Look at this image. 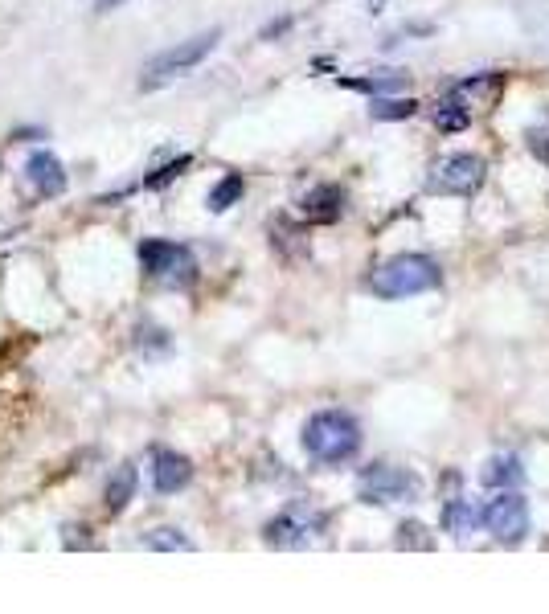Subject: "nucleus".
<instances>
[{
    "instance_id": "obj_21",
    "label": "nucleus",
    "mask_w": 549,
    "mask_h": 614,
    "mask_svg": "<svg viewBox=\"0 0 549 614\" xmlns=\"http://www.w3.org/2000/svg\"><path fill=\"white\" fill-rule=\"evenodd\" d=\"M398 533H402V537H398V545H402V549H410V545H418V549H431V537H427V529H422L418 520H406Z\"/></svg>"
},
{
    "instance_id": "obj_7",
    "label": "nucleus",
    "mask_w": 549,
    "mask_h": 614,
    "mask_svg": "<svg viewBox=\"0 0 549 614\" xmlns=\"http://www.w3.org/2000/svg\"><path fill=\"white\" fill-rule=\"evenodd\" d=\"M324 529V516L308 504H291L283 508L271 524H267V545L275 549H304L308 541H316Z\"/></svg>"
},
{
    "instance_id": "obj_14",
    "label": "nucleus",
    "mask_w": 549,
    "mask_h": 614,
    "mask_svg": "<svg viewBox=\"0 0 549 614\" xmlns=\"http://www.w3.org/2000/svg\"><path fill=\"white\" fill-rule=\"evenodd\" d=\"M476 520H480V512L468 500H447V508H443V529L451 537H468L476 529Z\"/></svg>"
},
{
    "instance_id": "obj_12",
    "label": "nucleus",
    "mask_w": 549,
    "mask_h": 614,
    "mask_svg": "<svg viewBox=\"0 0 549 614\" xmlns=\"http://www.w3.org/2000/svg\"><path fill=\"white\" fill-rule=\"evenodd\" d=\"M136 484H140V475H136V467H132V463L115 467V475L107 479V492H103V504H107V512H111V516H119L123 508H128V500L136 496Z\"/></svg>"
},
{
    "instance_id": "obj_18",
    "label": "nucleus",
    "mask_w": 549,
    "mask_h": 614,
    "mask_svg": "<svg viewBox=\"0 0 549 614\" xmlns=\"http://www.w3.org/2000/svg\"><path fill=\"white\" fill-rule=\"evenodd\" d=\"M144 549H156V553H185V549H193V545H189V537H185L181 529H152V533H144Z\"/></svg>"
},
{
    "instance_id": "obj_4",
    "label": "nucleus",
    "mask_w": 549,
    "mask_h": 614,
    "mask_svg": "<svg viewBox=\"0 0 549 614\" xmlns=\"http://www.w3.org/2000/svg\"><path fill=\"white\" fill-rule=\"evenodd\" d=\"M357 492L365 504H402L422 492V479L406 467H394V463H373L361 471Z\"/></svg>"
},
{
    "instance_id": "obj_10",
    "label": "nucleus",
    "mask_w": 549,
    "mask_h": 614,
    "mask_svg": "<svg viewBox=\"0 0 549 614\" xmlns=\"http://www.w3.org/2000/svg\"><path fill=\"white\" fill-rule=\"evenodd\" d=\"M25 177L29 185L41 193V197H58L66 193V172H62V160L54 152H33L25 160Z\"/></svg>"
},
{
    "instance_id": "obj_3",
    "label": "nucleus",
    "mask_w": 549,
    "mask_h": 614,
    "mask_svg": "<svg viewBox=\"0 0 549 614\" xmlns=\"http://www.w3.org/2000/svg\"><path fill=\"white\" fill-rule=\"evenodd\" d=\"M439 283H443V271L427 254H398V258L386 262V267H377V275H373V291L382 299L422 295V291H435Z\"/></svg>"
},
{
    "instance_id": "obj_20",
    "label": "nucleus",
    "mask_w": 549,
    "mask_h": 614,
    "mask_svg": "<svg viewBox=\"0 0 549 614\" xmlns=\"http://www.w3.org/2000/svg\"><path fill=\"white\" fill-rule=\"evenodd\" d=\"M189 164H193V156H177V160H173V164H164V168H160V172H156V177H148V181H144V185H148V189H164V185H168V181H177V177H181V172H185V168H189Z\"/></svg>"
},
{
    "instance_id": "obj_1",
    "label": "nucleus",
    "mask_w": 549,
    "mask_h": 614,
    "mask_svg": "<svg viewBox=\"0 0 549 614\" xmlns=\"http://www.w3.org/2000/svg\"><path fill=\"white\" fill-rule=\"evenodd\" d=\"M357 447H361V426L345 410H320L304 426V451L316 463H328V467L349 463L357 455Z\"/></svg>"
},
{
    "instance_id": "obj_15",
    "label": "nucleus",
    "mask_w": 549,
    "mask_h": 614,
    "mask_svg": "<svg viewBox=\"0 0 549 614\" xmlns=\"http://www.w3.org/2000/svg\"><path fill=\"white\" fill-rule=\"evenodd\" d=\"M435 123L443 127V131H463L472 123V107L463 103V95L459 91H451L443 103H439V111H435Z\"/></svg>"
},
{
    "instance_id": "obj_16",
    "label": "nucleus",
    "mask_w": 549,
    "mask_h": 614,
    "mask_svg": "<svg viewBox=\"0 0 549 614\" xmlns=\"http://www.w3.org/2000/svg\"><path fill=\"white\" fill-rule=\"evenodd\" d=\"M341 86L369 91V95H390V91H402V86H406V74L402 70H382V74H373V78H341Z\"/></svg>"
},
{
    "instance_id": "obj_9",
    "label": "nucleus",
    "mask_w": 549,
    "mask_h": 614,
    "mask_svg": "<svg viewBox=\"0 0 549 614\" xmlns=\"http://www.w3.org/2000/svg\"><path fill=\"white\" fill-rule=\"evenodd\" d=\"M189 479H193V463L177 451H156L152 459V484L160 496H173L181 488H189Z\"/></svg>"
},
{
    "instance_id": "obj_5",
    "label": "nucleus",
    "mask_w": 549,
    "mask_h": 614,
    "mask_svg": "<svg viewBox=\"0 0 549 614\" xmlns=\"http://www.w3.org/2000/svg\"><path fill=\"white\" fill-rule=\"evenodd\" d=\"M484 177H488V164H484L480 156L455 152V156H447V160L435 164L431 189H435V193H447V197H472V193H480Z\"/></svg>"
},
{
    "instance_id": "obj_2",
    "label": "nucleus",
    "mask_w": 549,
    "mask_h": 614,
    "mask_svg": "<svg viewBox=\"0 0 549 614\" xmlns=\"http://www.w3.org/2000/svg\"><path fill=\"white\" fill-rule=\"evenodd\" d=\"M218 41H222V33L209 29V33H197V37H189V41H177L173 50L156 54V58L140 70V91H160V86H168V82H177V78L193 74L209 54H214Z\"/></svg>"
},
{
    "instance_id": "obj_22",
    "label": "nucleus",
    "mask_w": 549,
    "mask_h": 614,
    "mask_svg": "<svg viewBox=\"0 0 549 614\" xmlns=\"http://www.w3.org/2000/svg\"><path fill=\"white\" fill-rule=\"evenodd\" d=\"M119 5H123V0H95L99 13H111V9H119Z\"/></svg>"
},
{
    "instance_id": "obj_11",
    "label": "nucleus",
    "mask_w": 549,
    "mask_h": 614,
    "mask_svg": "<svg viewBox=\"0 0 549 614\" xmlns=\"http://www.w3.org/2000/svg\"><path fill=\"white\" fill-rule=\"evenodd\" d=\"M345 213V193L336 189V185H316L308 197H304V217L316 226H328L336 222V217Z\"/></svg>"
},
{
    "instance_id": "obj_13",
    "label": "nucleus",
    "mask_w": 549,
    "mask_h": 614,
    "mask_svg": "<svg viewBox=\"0 0 549 614\" xmlns=\"http://www.w3.org/2000/svg\"><path fill=\"white\" fill-rule=\"evenodd\" d=\"M521 479H525V467H521L517 455H492L488 467L480 471V484L484 488H517Z\"/></svg>"
},
{
    "instance_id": "obj_23",
    "label": "nucleus",
    "mask_w": 549,
    "mask_h": 614,
    "mask_svg": "<svg viewBox=\"0 0 549 614\" xmlns=\"http://www.w3.org/2000/svg\"><path fill=\"white\" fill-rule=\"evenodd\" d=\"M533 148H537V156H541V160H545V164H549V136H545V144H541V140H537V144H533Z\"/></svg>"
},
{
    "instance_id": "obj_17",
    "label": "nucleus",
    "mask_w": 549,
    "mask_h": 614,
    "mask_svg": "<svg viewBox=\"0 0 549 614\" xmlns=\"http://www.w3.org/2000/svg\"><path fill=\"white\" fill-rule=\"evenodd\" d=\"M242 193H246V181L238 177V172H230V177H222L214 189H209V209H214V213H226L230 205H238L242 201Z\"/></svg>"
},
{
    "instance_id": "obj_8",
    "label": "nucleus",
    "mask_w": 549,
    "mask_h": 614,
    "mask_svg": "<svg viewBox=\"0 0 549 614\" xmlns=\"http://www.w3.org/2000/svg\"><path fill=\"white\" fill-rule=\"evenodd\" d=\"M140 267L152 279H168V283H189L193 279V254L177 242H164V238H148L140 242Z\"/></svg>"
},
{
    "instance_id": "obj_19",
    "label": "nucleus",
    "mask_w": 549,
    "mask_h": 614,
    "mask_svg": "<svg viewBox=\"0 0 549 614\" xmlns=\"http://www.w3.org/2000/svg\"><path fill=\"white\" fill-rule=\"evenodd\" d=\"M418 111V103L414 99H386V95H377L373 99V107H369V115L373 119H410Z\"/></svg>"
},
{
    "instance_id": "obj_6",
    "label": "nucleus",
    "mask_w": 549,
    "mask_h": 614,
    "mask_svg": "<svg viewBox=\"0 0 549 614\" xmlns=\"http://www.w3.org/2000/svg\"><path fill=\"white\" fill-rule=\"evenodd\" d=\"M480 520L500 545H521L529 533V504L517 492H500L480 508Z\"/></svg>"
}]
</instances>
